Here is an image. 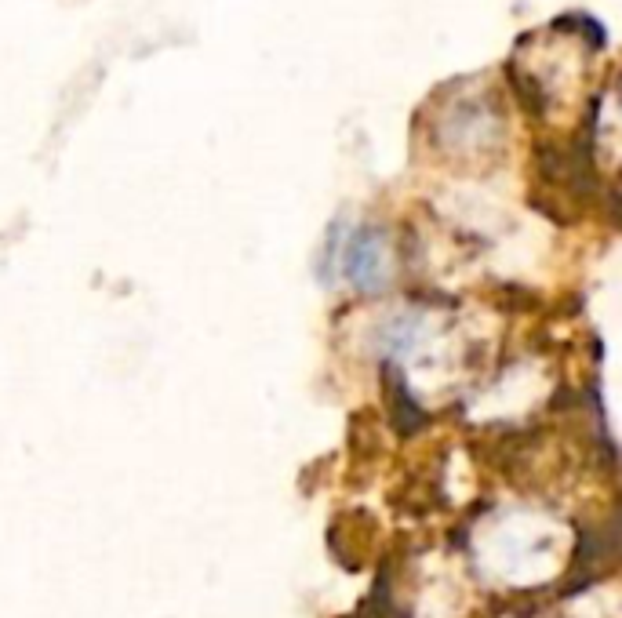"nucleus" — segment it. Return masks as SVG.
Segmentation results:
<instances>
[{
    "mask_svg": "<svg viewBox=\"0 0 622 618\" xmlns=\"http://www.w3.org/2000/svg\"><path fill=\"white\" fill-rule=\"evenodd\" d=\"M342 266L353 277L357 288H379L386 280V251H382V240L375 233H357L350 240V248L342 255Z\"/></svg>",
    "mask_w": 622,
    "mask_h": 618,
    "instance_id": "nucleus-1",
    "label": "nucleus"
}]
</instances>
